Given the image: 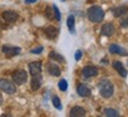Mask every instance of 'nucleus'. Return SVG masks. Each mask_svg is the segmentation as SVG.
Returning a JSON list of instances; mask_svg holds the SVG:
<instances>
[{"mask_svg": "<svg viewBox=\"0 0 128 117\" xmlns=\"http://www.w3.org/2000/svg\"><path fill=\"white\" fill-rule=\"evenodd\" d=\"M98 89H99L100 95L104 98H110L114 94V86L107 78H104L98 83Z\"/></svg>", "mask_w": 128, "mask_h": 117, "instance_id": "obj_1", "label": "nucleus"}, {"mask_svg": "<svg viewBox=\"0 0 128 117\" xmlns=\"http://www.w3.org/2000/svg\"><path fill=\"white\" fill-rule=\"evenodd\" d=\"M87 16H88L89 21H92V22H94V23H99L105 18V12H104L102 7L98 6V5H94V6L88 8Z\"/></svg>", "mask_w": 128, "mask_h": 117, "instance_id": "obj_2", "label": "nucleus"}, {"mask_svg": "<svg viewBox=\"0 0 128 117\" xmlns=\"http://www.w3.org/2000/svg\"><path fill=\"white\" fill-rule=\"evenodd\" d=\"M0 90L12 95V94H14L16 91V88L14 86V82L6 80V78H0Z\"/></svg>", "mask_w": 128, "mask_h": 117, "instance_id": "obj_3", "label": "nucleus"}, {"mask_svg": "<svg viewBox=\"0 0 128 117\" xmlns=\"http://www.w3.org/2000/svg\"><path fill=\"white\" fill-rule=\"evenodd\" d=\"M12 80L13 82L18 84V86H21L25 82L27 81V73L24 69H16L13 74H12Z\"/></svg>", "mask_w": 128, "mask_h": 117, "instance_id": "obj_4", "label": "nucleus"}, {"mask_svg": "<svg viewBox=\"0 0 128 117\" xmlns=\"http://www.w3.org/2000/svg\"><path fill=\"white\" fill-rule=\"evenodd\" d=\"M2 53H4L7 58H13L16 55H19L21 53V48L20 47H16V46H8V45H5L2 46Z\"/></svg>", "mask_w": 128, "mask_h": 117, "instance_id": "obj_5", "label": "nucleus"}, {"mask_svg": "<svg viewBox=\"0 0 128 117\" xmlns=\"http://www.w3.org/2000/svg\"><path fill=\"white\" fill-rule=\"evenodd\" d=\"M99 73V70L95 66H86L82 68L81 74L85 78H89V77H95Z\"/></svg>", "mask_w": 128, "mask_h": 117, "instance_id": "obj_6", "label": "nucleus"}, {"mask_svg": "<svg viewBox=\"0 0 128 117\" xmlns=\"http://www.w3.org/2000/svg\"><path fill=\"white\" fill-rule=\"evenodd\" d=\"M109 53L114 55H121V56H127L128 55V52L124 48H122L121 46L116 45V43L109 45Z\"/></svg>", "mask_w": 128, "mask_h": 117, "instance_id": "obj_7", "label": "nucleus"}, {"mask_svg": "<svg viewBox=\"0 0 128 117\" xmlns=\"http://www.w3.org/2000/svg\"><path fill=\"white\" fill-rule=\"evenodd\" d=\"M1 16H2V19L6 20L7 22L12 23V22H16V20H18L19 14H18L16 11H5V12H2Z\"/></svg>", "mask_w": 128, "mask_h": 117, "instance_id": "obj_8", "label": "nucleus"}, {"mask_svg": "<svg viewBox=\"0 0 128 117\" xmlns=\"http://www.w3.org/2000/svg\"><path fill=\"white\" fill-rule=\"evenodd\" d=\"M41 82H42V76H41V73L40 74H35L32 75V80H31V89L33 91L38 90L41 87Z\"/></svg>", "mask_w": 128, "mask_h": 117, "instance_id": "obj_9", "label": "nucleus"}, {"mask_svg": "<svg viewBox=\"0 0 128 117\" xmlns=\"http://www.w3.org/2000/svg\"><path fill=\"white\" fill-rule=\"evenodd\" d=\"M114 33H115V27H114V25L110 23V22L105 23V25L101 27V34L107 36V38L112 36Z\"/></svg>", "mask_w": 128, "mask_h": 117, "instance_id": "obj_10", "label": "nucleus"}, {"mask_svg": "<svg viewBox=\"0 0 128 117\" xmlns=\"http://www.w3.org/2000/svg\"><path fill=\"white\" fill-rule=\"evenodd\" d=\"M127 12H128V5H121V6L112 8V14L115 18H120V16L127 14Z\"/></svg>", "mask_w": 128, "mask_h": 117, "instance_id": "obj_11", "label": "nucleus"}, {"mask_svg": "<svg viewBox=\"0 0 128 117\" xmlns=\"http://www.w3.org/2000/svg\"><path fill=\"white\" fill-rule=\"evenodd\" d=\"M47 71H48V74L52 75V76H54V77H58L60 76L61 74V70H60V67L58 64H55V63H47Z\"/></svg>", "mask_w": 128, "mask_h": 117, "instance_id": "obj_12", "label": "nucleus"}, {"mask_svg": "<svg viewBox=\"0 0 128 117\" xmlns=\"http://www.w3.org/2000/svg\"><path fill=\"white\" fill-rule=\"evenodd\" d=\"M113 68L119 73L120 76H122V77H127L128 71H127V69H126V67L122 64V62H120V61H114V62H113Z\"/></svg>", "mask_w": 128, "mask_h": 117, "instance_id": "obj_13", "label": "nucleus"}, {"mask_svg": "<svg viewBox=\"0 0 128 117\" xmlns=\"http://www.w3.org/2000/svg\"><path fill=\"white\" fill-rule=\"evenodd\" d=\"M44 33L46 34V36L50 40H55L56 36L59 34V29L56 27H53V26H50V27H46L44 29Z\"/></svg>", "mask_w": 128, "mask_h": 117, "instance_id": "obj_14", "label": "nucleus"}, {"mask_svg": "<svg viewBox=\"0 0 128 117\" xmlns=\"http://www.w3.org/2000/svg\"><path fill=\"white\" fill-rule=\"evenodd\" d=\"M28 69H30V74L35 75L41 73V62L40 61H34L28 64Z\"/></svg>", "mask_w": 128, "mask_h": 117, "instance_id": "obj_15", "label": "nucleus"}, {"mask_svg": "<svg viewBox=\"0 0 128 117\" xmlns=\"http://www.w3.org/2000/svg\"><path fill=\"white\" fill-rule=\"evenodd\" d=\"M70 117H84L86 116V110L82 108V107H73L70 111Z\"/></svg>", "mask_w": 128, "mask_h": 117, "instance_id": "obj_16", "label": "nucleus"}, {"mask_svg": "<svg viewBox=\"0 0 128 117\" xmlns=\"http://www.w3.org/2000/svg\"><path fill=\"white\" fill-rule=\"evenodd\" d=\"M76 91H78V94L81 97H88V96H90V89L86 84H82V83H80L76 87Z\"/></svg>", "mask_w": 128, "mask_h": 117, "instance_id": "obj_17", "label": "nucleus"}, {"mask_svg": "<svg viewBox=\"0 0 128 117\" xmlns=\"http://www.w3.org/2000/svg\"><path fill=\"white\" fill-rule=\"evenodd\" d=\"M67 27H68L70 33L74 34V32H75V18H74V15H72V14L67 18Z\"/></svg>", "mask_w": 128, "mask_h": 117, "instance_id": "obj_18", "label": "nucleus"}, {"mask_svg": "<svg viewBox=\"0 0 128 117\" xmlns=\"http://www.w3.org/2000/svg\"><path fill=\"white\" fill-rule=\"evenodd\" d=\"M48 56H50V58H52V60H55V61H58V62L65 63V58H64V56L60 55V54H58V53H55V52H50Z\"/></svg>", "mask_w": 128, "mask_h": 117, "instance_id": "obj_19", "label": "nucleus"}, {"mask_svg": "<svg viewBox=\"0 0 128 117\" xmlns=\"http://www.w3.org/2000/svg\"><path fill=\"white\" fill-rule=\"evenodd\" d=\"M104 115L108 117H118L120 116V114L118 113L115 109H105L104 110Z\"/></svg>", "mask_w": 128, "mask_h": 117, "instance_id": "obj_20", "label": "nucleus"}, {"mask_svg": "<svg viewBox=\"0 0 128 117\" xmlns=\"http://www.w3.org/2000/svg\"><path fill=\"white\" fill-rule=\"evenodd\" d=\"M52 104L54 105V108H56L58 110H61L62 109V105H61V101L58 96H53L52 98Z\"/></svg>", "mask_w": 128, "mask_h": 117, "instance_id": "obj_21", "label": "nucleus"}, {"mask_svg": "<svg viewBox=\"0 0 128 117\" xmlns=\"http://www.w3.org/2000/svg\"><path fill=\"white\" fill-rule=\"evenodd\" d=\"M58 86H59V89L61 90V91H66L67 88H68V83H67V81L65 78H61V80L59 81Z\"/></svg>", "mask_w": 128, "mask_h": 117, "instance_id": "obj_22", "label": "nucleus"}, {"mask_svg": "<svg viewBox=\"0 0 128 117\" xmlns=\"http://www.w3.org/2000/svg\"><path fill=\"white\" fill-rule=\"evenodd\" d=\"M52 8H53V12H54L55 20H56V21H60V20H61V14H60V11H59V8L56 7V5H53V6H52Z\"/></svg>", "mask_w": 128, "mask_h": 117, "instance_id": "obj_23", "label": "nucleus"}, {"mask_svg": "<svg viewBox=\"0 0 128 117\" xmlns=\"http://www.w3.org/2000/svg\"><path fill=\"white\" fill-rule=\"evenodd\" d=\"M120 25H121V27L128 28V14L126 16H124V18L120 20Z\"/></svg>", "mask_w": 128, "mask_h": 117, "instance_id": "obj_24", "label": "nucleus"}, {"mask_svg": "<svg viewBox=\"0 0 128 117\" xmlns=\"http://www.w3.org/2000/svg\"><path fill=\"white\" fill-rule=\"evenodd\" d=\"M81 58H82V52L80 49H78L75 52V54H74V58H75V61H80Z\"/></svg>", "mask_w": 128, "mask_h": 117, "instance_id": "obj_25", "label": "nucleus"}, {"mask_svg": "<svg viewBox=\"0 0 128 117\" xmlns=\"http://www.w3.org/2000/svg\"><path fill=\"white\" fill-rule=\"evenodd\" d=\"M42 51H44V47L40 46V47H36L35 49H32L31 53L32 54H40V53H42Z\"/></svg>", "mask_w": 128, "mask_h": 117, "instance_id": "obj_26", "label": "nucleus"}, {"mask_svg": "<svg viewBox=\"0 0 128 117\" xmlns=\"http://www.w3.org/2000/svg\"><path fill=\"white\" fill-rule=\"evenodd\" d=\"M46 15L50 18V19H53L54 15H53V11H52V8L50 7H47L46 8Z\"/></svg>", "mask_w": 128, "mask_h": 117, "instance_id": "obj_27", "label": "nucleus"}, {"mask_svg": "<svg viewBox=\"0 0 128 117\" xmlns=\"http://www.w3.org/2000/svg\"><path fill=\"white\" fill-rule=\"evenodd\" d=\"M35 1H38V0H25L26 4H34Z\"/></svg>", "mask_w": 128, "mask_h": 117, "instance_id": "obj_28", "label": "nucleus"}, {"mask_svg": "<svg viewBox=\"0 0 128 117\" xmlns=\"http://www.w3.org/2000/svg\"><path fill=\"white\" fill-rule=\"evenodd\" d=\"M2 101H4V100H2V96H1V94H0V104L2 103Z\"/></svg>", "mask_w": 128, "mask_h": 117, "instance_id": "obj_29", "label": "nucleus"}, {"mask_svg": "<svg viewBox=\"0 0 128 117\" xmlns=\"http://www.w3.org/2000/svg\"><path fill=\"white\" fill-rule=\"evenodd\" d=\"M60 1H62V2H65V1H66V0H60Z\"/></svg>", "mask_w": 128, "mask_h": 117, "instance_id": "obj_30", "label": "nucleus"}, {"mask_svg": "<svg viewBox=\"0 0 128 117\" xmlns=\"http://www.w3.org/2000/svg\"><path fill=\"white\" fill-rule=\"evenodd\" d=\"M0 25H1V21H0Z\"/></svg>", "mask_w": 128, "mask_h": 117, "instance_id": "obj_31", "label": "nucleus"}]
</instances>
